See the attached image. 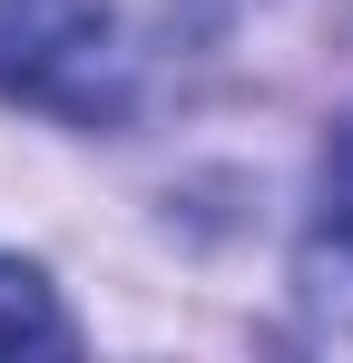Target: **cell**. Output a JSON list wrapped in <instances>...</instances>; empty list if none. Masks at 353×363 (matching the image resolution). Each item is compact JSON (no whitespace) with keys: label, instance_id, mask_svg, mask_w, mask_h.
Returning <instances> with one entry per match:
<instances>
[{"label":"cell","instance_id":"cell-1","mask_svg":"<svg viewBox=\"0 0 353 363\" xmlns=\"http://www.w3.org/2000/svg\"><path fill=\"white\" fill-rule=\"evenodd\" d=\"M0 99L69 128H118L138 99V60L99 0H0Z\"/></svg>","mask_w":353,"mask_h":363},{"label":"cell","instance_id":"cell-2","mask_svg":"<svg viewBox=\"0 0 353 363\" xmlns=\"http://www.w3.org/2000/svg\"><path fill=\"white\" fill-rule=\"evenodd\" d=\"M59 344H69V314L40 285V265L0 255V354H59Z\"/></svg>","mask_w":353,"mask_h":363},{"label":"cell","instance_id":"cell-3","mask_svg":"<svg viewBox=\"0 0 353 363\" xmlns=\"http://www.w3.org/2000/svg\"><path fill=\"white\" fill-rule=\"evenodd\" d=\"M324 236L353 255V118L334 128V147H324Z\"/></svg>","mask_w":353,"mask_h":363}]
</instances>
